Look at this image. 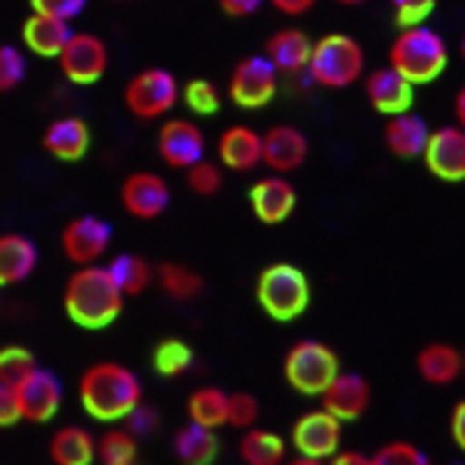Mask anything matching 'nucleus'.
Masks as SVG:
<instances>
[{
	"instance_id": "nucleus-1",
	"label": "nucleus",
	"mask_w": 465,
	"mask_h": 465,
	"mask_svg": "<svg viewBox=\"0 0 465 465\" xmlns=\"http://www.w3.org/2000/svg\"><path fill=\"white\" fill-rule=\"evenodd\" d=\"M124 292L118 289L115 276L109 273V267L100 264H84L78 267L65 282L63 307L69 313V320L81 329H106L112 326L124 311Z\"/></svg>"
},
{
	"instance_id": "nucleus-2",
	"label": "nucleus",
	"mask_w": 465,
	"mask_h": 465,
	"mask_svg": "<svg viewBox=\"0 0 465 465\" xmlns=\"http://www.w3.org/2000/svg\"><path fill=\"white\" fill-rule=\"evenodd\" d=\"M78 401L96 422H124V416L143 401V381L122 363H94L78 379Z\"/></svg>"
},
{
	"instance_id": "nucleus-3",
	"label": "nucleus",
	"mask_w": 465,
	"mask_h": 465,
	"mask_svg": "<svg viewBox=\"0 0 465 465\" xmlns=\"http://www.w3.org/2000/svg\"><path fill=\"white\" fill-rule=\"evenodd\" d=\"M388 65H394L397 72L407 81H412L416 87L431 84L450 65V47L444 41V35L434 32L422 22V25H410L401 28L397 37L388 47Z\"/></svg>"
},
{
	"instance_id": "nucleus-4",
	"label": "nucleus",
	"mask_w": 465,
	"mask_h": 465,
	"mask_svg": "<svg viewBox=\"0 0 465 465\" xmlns=\"http://www.w3.org/2000/svg\"><path fill=\"white\" fill-rule=\"evenodd\" d=\"M254 298L270 320L292 322L304 317V311L311 307V280L302 267L289 264V261H276V264L261 270Z\"/></svg>"
},
{
	"instance_id": "nucleus-5",
	"label": "nucleus",
	"mask_w": 465,
	"mask_h": 465,
	"mask_svg": "<svg viewBox=\"0 0 465 465\" xmlns=\"http://www.w3.org/2000/svg\"><path fill=\"white\" fill-rule=\"evenodd\" d=\"M366 72V54L360 47L357 37L329 32L313 41L311 65H307V78L313 84L326 90H344L357 84Z\"/></svg>"
},
{
	"instance_id": "nucleus-6",
	"label": "nucleus",
	"mask_w": 465,
	"mask_h": 465,
	"mask_svg": "<svg viewBox=\"0 0 465 465\" xmlns=\"http://www.w3.org/2000/svg\"><path fill=\"white\" fill-rule=\"evenodd\" d=\"M341 372V360L326 341L302 339L286 351L282 360V376L289 388L304 397H320L329 388V381Z\"/></svg>"
},
{
	"instance_id": "nucleus-7",
	"label": "nucleus",
	"mask_w": 465,
	"mask_h": 465,
	"mask_svg": "<svg viewBox=\"0 0 465 465\" xmlns=\"http://www.w3.org/2000/svg\"><path fill=\"white\" fill-rule=\"evenodd\" d=\"M180 90L183 87L168 69H143L124 84V106L140 122H155L177 109Z\"/></svg>"
},
{
	"instance_id": "nucleus-8",
	"label": "nucleus",
	"mask_w": 465,
	"mask_h": 465,
	"mask_svg": "<svg viewBox=\"0 0 465 465\" xmlns=\"http://www.w3.org/2000/svg\"><path fill=\"white\" fill-rule=\"evenodd\" d=\"M276 94H280V69L264 54L245 56L232 65L227 81V96L232 106L249 112L264 109L267 103H273Z\"/></svg>"
},
{
	"instance_id": "nucleus-9",
	"label": "nucleus",
	"mask_w": 465,
	"mask_h": 465,
	"mask_svg": "<svg viewBox=\"0 0 465 465\" xmlns=\"http://www.w3.org/2000/svg\"><path fill=\"white\" fill-rule=\"evenodd\" d=\"M341 419L332 416L326 407L307 410L292 425V447L298 453V462H322L332 460L341 450Z\"/></svg>"
},
{
	"instance_id": "nucleus-10",
	"label": "nucleus",
	"mask_w": 465,
	"mask_h": 465,
	"mask_svg": "<svg viewBox=\"0 0 465 465\" xmlns=\"http://www.w3.org/2000/svg\"><path fill=\"white\" fill-rule=\"evenodd\" d=\"M56 63H59V72H63L72 84L90 87V84H96V81H103V74L109 69V47L103 37H96L90 32H74Z\"/></svg>"
},
{
	"instance_id": "nucleus-11",
	"label": "nucleus",
	"mask_w": 465,
	"mask_h": 465,
	"mask_svg": "<svg viewBox=\"0 0 465 465\" xmlns=\"http://www.w3.org/2000/svg\"><path fill=\"white\" fill-rule=\"evenodd\" d=\"M59 245H63V254L72 264H96L112 245V227L96 214H78L63 227Z\"/></svg>"
},
{
	"instance_id": "nucleus-12",
	"label": "nucleus",
	"mask_w": 465,
	"mask_h": 465,
	"mask_svg": "<svg viewBox=\"0 0 465 465\" xmlns=\"http://www.w3.org/2000/svg\"><path fill=\"white\" fill-rule=\"evenodd\" d=\"M122 208L137 221H155L168 212L171 205V186L168 180L155 171H134L122 180V190H118Z\"/></svg>"
},
{
	"instance_id": "nucleus-13",
	"label": "nucleus",
	"mask_w": 465,
	"mask_h": 465,
	"mask_svg": "<svg viewBox=\"0 0 465 465\" xmlns=\"http://www.w3.org/2000/svg\"><path fill=\"white\" fill-rule=\"evenodd\" d=\"M425 171L434 180L444 183H462L465 180V127L460 124H444L434 127L429 146L422 153Z\"/></svg>"
},
{
	"instance_id": "nucleus-14",
	"label": "nucleus",
	"mask_w": 465,
	"mask_h": 465,
	"mask_svg": "<svg viewBox=\"0 0 465 465\" xmlns=\"http://www.w3.org/2000/svg\"><path fill=\"white\" fill-rule=\"evenodd\" d=\"M155 153L159 159L174 171H186L190 164L205 159V134L190 118H168L159 127L155 137Z\"/></svg>"
},
{
	"instance_id": "nucleus-15",
	"label": "nucleus",
	"mask_w": 465,
	"mask_h": 465,
	"mask_svg": "<svg viewBox=\"0 0 465 465\" xmlns=\"http://www.w3.org/2000/svg\"><path fill=\"white\" fill-rule=\"evenodd\" d=\"M249 205L252 214L267 227H280L286 223L298 208V190L292 186L286 174H270L249 190Z\"/></svg>"
},
{
	"instance_id": "nucleus-16",
	"label": "nucleus",
	"mask_w": 465,
	"mask_h": 465,
	"mask_svg": "<svg viewBox=\"0 0 465 465\" xmlns=\"http://www.w3.org/2000/svg\"><path fill=\"white\" fill-rule=\"evenodd\" d=\"M311 155V140L302 127L295 124H273L264 134V149H261V164L273 174H292Z\"/></svg>"
},
{
	"instance_id": "nucleus-17",
	"label": "nucleus",
	"mask_w": 465,
	"mask_h": 465,
	"mask_svg": "<svg viewBox=\"0 0 465 465\" xmlns=\"http://www.w3.org/2000/svg\"><path fill=\"white\" fill-rule=\"evenodd\" d=\"M19 391V410H22V422H35L44 425L56 416L59 407H63V385L50 370H37L28 376L22 385L16 388Z\"/></svg>"
},
{
	"instance_id": "nucleus-18",
	"label": "nucleus",
	"mask_w": 465,
	"mask_h": 465,
	"mask_svg": "<svg viewBox=\"0 0 465 465\" xmlns=\"http://www.w3.org/2000/svg\"><path fill=\"white\" fill-rule=\"evenodd\" d=\"M366 87V100L370 106L379 112V115H397V112L412 109V100H416V84L403 78L394 65H381V69H372L363 81Z\"/></svg>"
},
{
	"instance_id": "nucleus-19",
	"label": "nucleus",
	"mask_w": 465,
	"mask_h": 465,
	"mask_svg": "<svg viewBox=\"0 0 465 465\" xmlns=\"http://www.w3.org/2000/svg\"><path fill=\"white\" fill-rule=\"evenodd\" d=\"M372 403V388L360 372H339L329 388L320 394V407H326L332 416H339L341 422H357L360 416H366Z\"/></svg>"
},
{
	"instance_id": "nucleus-20",
	"label": "nucleus",
	"mask_w": 465,
	"mask_h": 465,
	"mask_svg": "<svg viewBox=\"0 0 465 465\" xmlns=\"http://www.w3.org/2000/svg\"><path fill=\"white\" fill-rule=\"evenodd\" d=\"M431 127L422 115H416L412 109L397 112V115H388L385 131H381V140H385V149L397 159H422L425 146H429Z\"/></svg>"
},
{
	"instance_id": "nucleus-21",
	"label": "nucleus",
	"mask_w": 465,
	"mask_h": 465,
	"mask_svg": "<svg viewBox=\"0 0 465 465\" xmlns=\"http://www.w3.org/2000/svg\"><path fill=\"white\" fill-rule=\"evenodd\" d=\"M261 149H264V134L249 124H230L217 140V159L236 174H249L261 164Z\"/></svg>"
},
{
	"instance_id": "nucleus-22",
	"label": "nucleus",
	"mask_w": 465,
	"mask_h": 465,
	"mask_svg": "<svg viewBox=\"0 0 465 465\" xmlns=\"http://www.w3.org/2000/svg\"><path fill=\"white\" fill-rule=\"evenodd\" d=\"M72 22L47 16V13H35L25 19L22 25V44H25L28 54L41 56V59H59V54L65 50V44L72 41Z\"/></svg>"
},
{
	"instance_id": "nucleus-23",
	"label": "nucleus",
	"mask_w": 465,
	"mask_h": 465,
	"mask_svg": "<svg viewBox=\"0 0 465 465\" xmlns=\"http://www.w3.org/2000/svg\"><path fill=\"white\" fill-rule=\"evenodd\" d=\"M41 146L56 162H81L90 149V124L78 115H63L47 124Z\"/></svg>"
},
{
	"instance_id": "nucleus-24",
	"label": "nucleus",
	"mask_w": 465,
	"mask_h": 465,
	"mask_svg": "<svg viewBox=\"0 0 465 465\" xmlns=\"http://www.w3.org/2000/svg\"><path fill=\"white\" fill-rule=\"evenodd\" d=\"M311 54H313V41L302 28H280L264 44V56L280 69V74H307Z\"/></svg>"
},
{
	"instance_id": "nucleus-25",
	"label": "nucleus",
	"mask_w": 465,
	"mask_h": 465,
	"mask_svg": "<svg viewBox=\"0 0 465 465\" xmlns=\"http://www.w3.org/2000/svg\"><path fill=\"white\" fill-rule=\"evenodd\" d=\"M416 372L425 385L447 388L462 376V351L450 341H429L416 354Z\"/></svg>"
},
{
	"instance_id": "nucleus-26",
	"label": "nucleus",
	"mask_w": 465,
	"mask_h": 465,
	"mask_svg": "<svg viewBox=\"0 0 465 465\" xmlns=\"http://www.w3.org/2000/svg\"><path fill=\"white\" fill-rule=\"evenodd\" d=\"M37 267V245L22 232H0V289L25 282Z\"/></svg>"
},
{
	"instance_id": "nucleus-27",
	"label": "nucleus",
	"mask_w": 465,
	"mask_h": 465,
	"mask_svg": "<svg viewBox=\"0 0 465 465\" xmlns=\"http://www.w3.org/2000/svg\"><path fill=\"white\" fill-rule=\"evenodd\" d=\"M221 453V440H217V429L190 422L174 434V456L183 465H212Z\"/></svg>"
},
{
	"instance_id": "nucleus-28",
	"label": "nucleus",
	"mask_w": 465,
	"mask_h": 465,
	"mask_svg": "<svg viewBox=\"0 0 465 465\" xmlns=\"http://www.w3.org/2000/svg\"><path fill=\"white\" fill-rule=\"evenodd\" d=\"M47 453L56 465H90L96 460V440L81 425H69L50 438Z\"/></svg>"
},
{
	"instance_id": "nucleus-29",
	"label": "nucleus",
	"mask_w": 465,
	"mask_h": 465,
	"mask_svg": "<svg viewBox=\"0 0 465 465\" xmlns=\"http://www.w3.org/2000/svg\"><path fill=\"white\" fill-rule=\"evenodd\" d=\"M286 440L267 429H245L239 438V460L245 465H280L286 462Z\"/></svg>"
},
{
	"instance_id": "nucleus-30",
	"label": "nucleus",
	"mask_w": 465,
	"mask_h": 465,
	"mask_svg": "<svg viewBox=\"0 0 465 465\" xmlns=\"http://www.w3.org/2000/svg\"><path fill=\"white\" fill-rule=\"evenodd\" d=\"M106 267H109V273L115 276L118 289H122L127 298L143 295V292L155 282V267L140 258V254H118V258H112Z\"/></svg>"
},
{
	"instance_id": "nucleus-31",
	"label": "nucleus",
	"mask_w": 465,
	"mask_h": 465,
	"mask_svg": "<svg viewBox=\"0 0 465 465\" xmlns=\"http://www.w3.org/2000/svg\"><path fill=\"white\" fill-rule=\"evenodd\" d=\"M227 410H230V394L214 385L199 388V391H193L190 401H186V416H190V422L208 425V429L227 425Z\"/></svg>"
},
{
	"instance_id": "nucleus-32",
	"label": "nucleus",
	"mask_w": 465,
	"mask_h": 465,
	"mask_svg": "<svg viewBox=\"0 0 465 465\" xmlns=\"http://www.w3.org/2000/svg\"><path fill=\"white\" fill-rule=\"evenodd\" d=\"M155 282H159L164 295L174 298V302H193V298H199L202 289H205V280H202L196 270L186 264H174V261L155 267Z\"/></svg>"
},
{
	"instance_id": "nucleus-33",
	"label": "nucleus",
	"mask_w": 465,
	"mask_h": 465,
	"mask_svg": "<svg viewBox=\"0 0 465 465\" xmlns=\"http://www.w3.org/2000/svg\"><path fill=\"white\" fill-rule=\"evenodd\" d=\"M137 434L131 429H112L96 438V460L103 465H134L140 456Z\"/></svg>"
},
{
	"instance_id": "nucleus-34",
	"label": "nucleus",
	"mask_w": 465,
	"mask_h": 465,
	"mask_svg": "<svg viewBox=\"0 0 465 465\" xmlns=\"http://www.w3.org/2000/svg\"><path fill=\"white\" fill-rule=\"evenodd\" d=\"M193 363H196V354L183 339H164L153 351V370L164 379L183 376V372L193 370Z\"/></svg>"
},
{
	"instance_id": "nucleus-35",
	"label": "nucleus",
	"mask_w": 465,
	"mask_h": 465,
	"mask_svg": "<svg viewBox=\"0 0 465 465\" xmlns=\"http://www.w3.org/2000/svg\"><path fill=\"white\" fill-rule=\"evenodd\" d=\"M35 370H37V360L28 348H22V344H6V348H0V381H4V385L19 388Z\"/></svg>"
},
{
	"instance_id": "nucleus-36",
	"label": "nucleus",
	"mask_w": 465,
	"mask_h": 465,
	"mask_svg": "<svg viewBox=\"0 0 465 465\" xmlns=\"http://www.w3.org/2000/svg\"><path fill=\"white\" fill-rule=\"evenodd\" d=\"M180 100H183V106L193 112V115H217V109H221V94H217V87L212 84L208 78H193L186 81V87L180 90Z\"/></svg>"
},
{
	"instance_id": "nucleus-37",
	"label": "nucleus",
	"mask_w": 465,
	"mask_h": 465,
	"mask_svg": "<svg viewBox=\"0 0 465 465\" xmlns=\"http://www.w3.org/2000/svg\"><path fill=\"white\" fill-rule=\"evenodd\" d=\"M186 186H190L196 196H214V193H221L223 186V171L217 168L214 162L208 159H199L196 164H190L186 168Z\"/></svg>"
},
{
	"instance_id": "nucleus-38",
	"label": "nucleus",
	"mask_w": 465,
	"mask_h": 465,
	"mask_svg": "<svg viewBox=\"0 0 465 465\" xmlns=\"http://www.w3.org/2000/svg\"><path fill=\"white\" fill-rule=\"evenodd\" d=\"M372 465H429V456L410 440H391L372 453Z\"/></svg>"
},
{
	"instance_id": "nucleus-39",
	"label": "nucleus",
	"mask_w": 465,
	"mask_h": 465,
	"mask_svg": "<svg viewBox=\"0 0 465 465\" xmlns=\"http://www.w3.org/2000/svg\"><path fill=\"white\" fill-rule=\"evenodd\" d=\"M261 419V403L258 397L249 391H232L230 394V410H227V425L232 429H254Z\"/></svg>"
},
{
	"instance_id": "nucleus-40",
	"label": "nucleus",
	"mask_w": 465,
	"mask_h": 465,
	"mask_svg": "<svg viewBox=\"0 0 465 465\" xmlns=\"http://www.w3.org/2000/svg\"><path fill=\"white\" fill-rule=\"evenodd\" d=\"M25 81V56L10 44H0V94H10Z\"/></svg>"
},
{
	"instance_id": "nucleus-41",
	"label": "nucleus",
	"mask_w": 465,
	"mask_h": 465,
	"mask_svg": "<svg viewBox=\"0 0 465 465\" xmlns=\"http://www.w3.org/2000/svg\"><path fill=\"white\" fill-rule=\"evenodd\" d=\"M394 10V22L397 28H410V25H422L429 22V16L438 6V0H388Z\"/></svg>"
},
{
	"instance_id": "nucleus-42",
	"label": "nucleus",
	"mask_w": 465,
	"mask_h": 465,
	"mask_svg": "<svg viewBox=\"0 0 465 465\" xmlns=\"http://www.w3.org/2000/svg\"><path fill=\"white\" fill-rule=\"evenodd\" d=\"M124 429H131L137 438H149V434L159 431V412L149 407V403L140 401L137 407L124 416Z\"/></svg>"
},
{
	"instance_id": "nucleus-43",
	"label": "nucleus",
	"mask_w": 465,
	"mask_h": 465,
	"mask_svg": "<svg viewBox=\"0 0 465 465\" xmlns=\"http://www.w3.org/2000/svg\"><path fill=\"white\" fill-rule=\"evenodd\" d=\"M35 13H47V16H59V19H78L84 13L87 0H28Z\"/></svg>"
},
{
	"instance_id": "nucleus-44",
	"label": "nucleus",
	"mask_w": 465,
	"mask_h": 465,
	"mask_svg": "<svg viewBox=\"0 0 465 465\" xmlns=\"http://www.w3.org/2000/svg\"><path fill=\"white\" fill-rule=\"evenodd\" d=\"M22 422V410H19V391L13 385L0 381V429H13Z\"/></svg>"
},
{
	"instance_id": "nucleus-45",
	"label": "nucleus",
	"mask_w": 465,
	"mask_h": 465,
	"mask_svg": "<svg viewBox=\"0 0 465 465\" xmlns=\"http://www.w3.org/2000/svg\"><path fill=\"white\" fill-rule=\"evenodd\" d=\"M261 4H264V0H217V6H221L230 19H249L261 10Z\"/></svg>"
},
{
	"instance_id": "nucleus-46",
	"label": "nucleus",
	"mask_w": 465,
	"mask_h": 465,
	"mask_svg": "<svg viewBox=\"0 0 465 465\" xmlns=\"http://www.w3.org/2000/svg\"><path fill=\"white\" fill-rule=\"evenodd\" d=\"M450 438H453L456 450L465 453V397L450 412Z\"/></svg>"
},
{
	"instance_id": "nucleus-47",
	"label": "nucleus",
	"mask_w": 465,
	"mask_h": 465,
	"mask_svg": "<svg viewBox=\"0 0 465 465\" xmlns=\"http://www.w3.org/2000/svg\"><path fill=\"white\" fill-rule=\"evenodd\" d=\"M270 6H273L276 13H282V16H304V13H311L313 6H317V0H270Z\"/></svg>"
},
{
	"instance_id": "nucleus-48",
	"label": "nucleus",
	"mask_w": 465,
	"mask_h": 465,
	"mask_svg": "<svg viewBox=\"0 0 465 465\" xmlns=\"http://www.w3.org/2000/svg\"><path fill=\"white\" fill-rule=\"evenodd\" d=\"M335 465H372V456L366 453H354V450H339V453L332 456Z\"/></svg>"
},
{
	"instance_id": "nucleus-49",
	"label": "nucleus",
	"mask_w": 465,
	"mask_h": 465,
	"mask_svg": "<svg viewBox=\"0 0 465 465\" xmlns=\"http://www.w3.org/2000/svg\"><path fill=\"white\" fill-rule=\"evenodd\" d=\"M453 115H456V124L465 127V84L456 90V100H453Z\"/></svg>"
},
{
	"instance_id": "nucleus-50",
	"label": "nucleus",
	"mask_w": 465,
	"mask_h": 465,
	"mask_svg": "<svg viewBox=\"0 0 465 465\" xmlns=\"http://www.w3.org/2000/svg\"><path fill=\"white\" fill-rule=\"evenodd\" d=\"M335 4H344V6H357V4H366V0H335Z\"/></svg>"
},
{
	"instance_id": "nucleus-51",
	"label": "nucleus",
	"mask_w": 465,
	"mask_h": 465,
	"mask_svg": "<svg viewBox=\"0 0 465 465\" xmlns=\"http://www.w3.org/2000/svg\"><path fill=\"white\" fill-rule=\"evenodd\" d=\"M460 54H462V59H465V37H462V44H460Z\"/></svg>"
},
{
	"instance_id": "nucleus-52",
	"label": "nucleus",
	"mask_w": 465,
	"mask_h": 465,
	"mask_svg": "<svg viewBox=\"0 0 465 465\" xmlns=\"http://www.w3.org/2000/svg\"><path fill=\"white\" fill-rule=\"evenodd\" d=\"M462 376H465V351H462Z\"/></svg>"
}]
</instances>
